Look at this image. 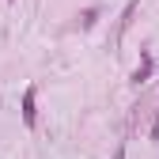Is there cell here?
<instances>
[{
	"label": "cell",
	"mask_w": 159,
	"mask_h": 159,
	"mask_svg": "<svg viewBox=\"0 0 159 159\" xmlns=\"http://www.w3.org/2000/svg\"><path fill=\"white\" fill-rule=\"evenodd\" d=\"M23 121H27V129H34V121H38V110H34V87L23 91Z\"/></svg>",
	"instance_id": "obj_1"
},
{
	"label": "cell",
	"mask_w": 159,
	"mask_h": 159,
	"mask_svg": "<svg viewBox=\"0 0 159 159\" xmlns=\"http://www.w3.org/2000/svg\"><path fill=\"white\" fill-rule=\"evenodd\" d=\"M148 76H152V57L144 53V57H140V65H136V72H133V84H144Z\"/></svg>",
	"instance_id": "obj_2"
},
{
	"label": "cell",
	"mask_w": 159,
	"mask_h": 159,
	"mask_svg": "<svg viewBox=\"0 0 159 159\" xmlns=\"http://www.w3.org/2000/svg\"><path fill=\"white\" fill-rule=\"evenodd\" d=\"M152 136H159V114H155V125H152Z\"/></svg>",
	"instance_id": "obj_4"
},
{
	"label": "cell",
	"mask_w": 159,
	"mask_h": 159,
	"mask_svg": "<svg viewBox=\"0 0 159 159\" xmlns=\"http://www.w3.org/2000/svg\"><path fill=\"white\" fill-rule=\"evenodd\" d=\"M114 159H125V148H117V155H114Z\"/></svg>",
	"instance_id": "obj_5"
},
{
	"label": "cell",
	"mask_w": 159,
	"mask_h": 159,
	"mask_svg": "<svg viewBox=\"0 0 159 159\" xmlns=\"http://www.w3.org/2000/svg\"><path fill=\"white\" fill-rule=\"evenodd\" d=\"M95 19H98V8H87V11H84V19H80V23H84V27H95Z\"/></svg>",
	"instance_id": "obj_3"
}]
</instances>
